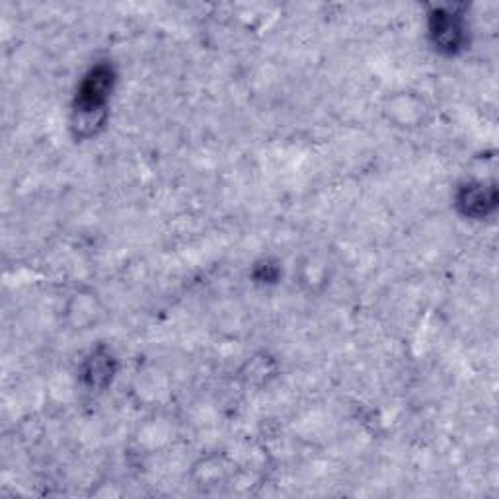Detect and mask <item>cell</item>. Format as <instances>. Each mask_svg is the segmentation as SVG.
<instances>
[{"mask_svg": "<svg viewBox=\"0 0 499 499\" xmlns=\"http://www.w3.org/2000/svg\"><path fill=\"white\" fill-rule=\"evenodd\" d=\"M114 70L108 65H98L90 70L80 83L76 94V111L83 116L98 114L106 108L111 88H114Z\"/></svg>", "mask_w": 499, "mask_h": 499, "instance_id": "cell-1", "label": "cell"}, {"mask_svg": "<svg viewBox=\"0 0 499 499\" xmlns=\"http://www.w3.org/2000/svg\"><path fill=\"white\" fill-rule=\"evenodd\" d=\"M431 34L435 44L447 53H455L463 42L461 18L455 14H441L431 18Z\"/></svg>", "mask_w": 499, "mask_h": 499, "instance_id": "cell-2", "label": "cell"}, {"mask_svg": "<svg viewBox=\"0 0 499 499\" xmlns=\"http://www.w3.org/2000/svg\"><path fill=\"white\" fill-rule=\"evenodd\" d=\"M461 205H464L468 215L482 217V215H486L487 207L495 205V191L492 189L490 193H487L486 189H482V186L468 188L464 191V197L461 199Z\"/></svg>", "mask_w": 499, "mask_h": 499, "instance_id": "cell-3", "label": "cell"}]
</instances>
